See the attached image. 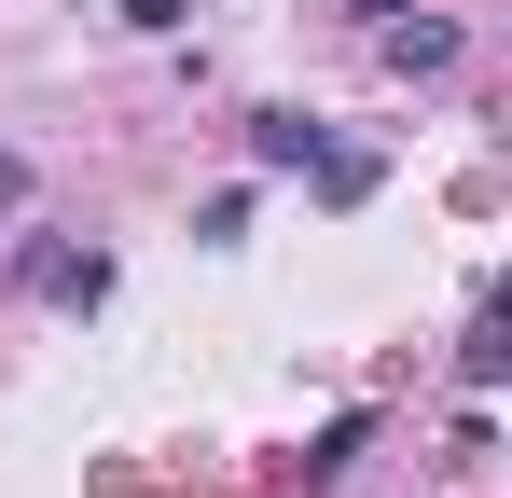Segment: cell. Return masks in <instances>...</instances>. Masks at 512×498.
Returning <instances> with one entry per match:
<instances>
[{"instance_id":"52a82bcc","label":"cell","mask_w":512,"mask_h":498,"mask_svg":"<svg viewBox=\"0 0 512 498\" xmlns=\"http://www.w3.org/2000/svg\"><path fill=\"white\" fill-rule=\"evenodd\" d=\"M360 14H402V0H360Z\"/></svg>"},{"instance_id":"3957f363","label":"cell","mask_w":512,"mask_h":498,"mask_svg":"<svg viewBox=\"0 0 512 498\" xmlns=\"http://www.w3.org/2000/svg\"><path fill=\"white\" fill-rule=\"evenodd\" d=\"M512 374V277L485 291V319H471V388H499Z\"/></svg>"},{"instance_id":"8992f818","label":"cell","mask_w":512,"mask_h":498,"mask_svg":"<svg viewBox=\"0 0 512 498\" xmlns=\"http://www.w3.org/2000/svg\"><path fill=\"white\" fill-rule=\"evenodd\" d=\"M14 208H28V166H14V153H0V222H14Z\"/></svg>"},{"instance_id":"6da1fadb","label":"cell","mask_w":512,"mask_h":498,"mask_svg":"<svg viewBox=\"0 0 512 498\" xmlns=\"http://www.w3.org/2000/svg\"><path fill=\"white\" fill-rule=\"evenodd\" d=\"M14 291H28V305H97V291H111V263H97V249L28 236V249H14Z\"/></svg>"},{"instance_id":"277c9868","label":"cell","mask_w":512,"mask_h":498,"mask_svg":"<svg viewBox=\"0 0 512 498\" xmlns=\"http://www.w3.org/2000/svg\"><path fill=\"white\" fill-rule=\"evenodd\" d=\"M360 443H374V415H333V429L305 443V485H346V471H360Z\"/></svg>"},{"instance_id":"5b68a950","label":"cell","mask_w":512,"mask_h":498,"mask_svg":"<svg viewBox=\"0 0 512 498\" xmlns=\"http://www.w3.org/2000/svg\"><path fill=\"white\" fill-rule=\"evenodd\" d=\"M250 153H263V166H319V153H333V139H319L305 111H263V125H250Z\"/></svg>"},{"instance_id":"7a4b0ae2","label":"cell","mask_w":512,"mask_h":498,"mask_svg":"<svg viewBox=\"0 0 512 498\" xmlns=\"http://www.w3.org/2000/svg\"><path fill=\"white\" fill-rule=\"evenodd\" d=\"M374 42H388V70H457V28H443V14H416V0H402Z\"/></svg>"}]
</instances>
